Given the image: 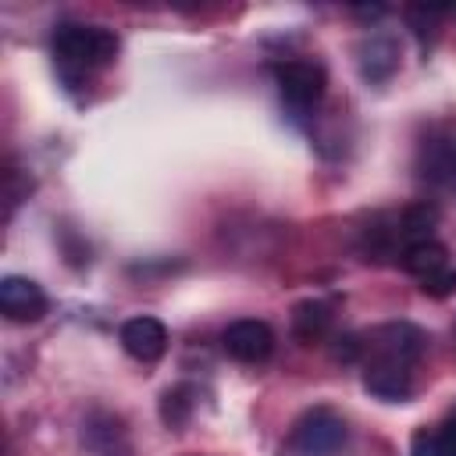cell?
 Masks as SVG:
<instances>
[{
    "label": "cell",
    "mask_w": 456,
    "mask_h": 456,
    "mask_svg": "<svg viewBox=\"0 0 456 456\" xmlns=\"http://www.w3.org/2000/svg\"><path fill=\"white\" fill-rule=\"evenodd\" d=\"M121 43L103 25H61L53 32V57L64 71H96L118 57Z\"/></svg>",
    "instance_id": "6da1fadb"
},
{
    "label": "cell",
    "mask_w": 456,
    "mask_h": 456,
    "mask_svg": "<svg viewBox=\"0 0 456 456\" xmlns=\"http://www.w3.org/2000/svg\"><path fill=\"white\" fill-rule=\"evenodd\" d=\"M349 442V428L342 413L331 406H314L306 410L292 431H289V452L292 456H338Z\"/></svg>",
    "instance_id": "7a4b0ae2"
},
{
    "label": "cell",
    "mask_w": 456,
    "mask_h": 456,
    "mask_svg": "<svg viewBox=\"0 0 456 456\" xmlns=\"http://www.w3.org/2000/svg\"><path fill=\"white\" fill-rule=\"evenodd\" d=\"M363 388L385 403H403L413 392V363L399 356H381L367 353L363 360Z\"/></svg>",
    "instance_id": "3957f363"
},
{
    "label": "cell",
    "mask_w": 456,
    "mask_h": 456,
    "mask_svg": "<svg viewBox=\"0 0 456 456\" xmlns=\"http://www.w3.org/2000/svg\"><path fill=\"white\" fill-rule=\"evenodd\" d=\"M274 82H278V93H281V100L289 107L306 110V107H317L321 103L324 86H328V75L314 61H285V64L274 68Z\"/></svg>",
    "instance_id": "277c9868"
},
{
    "label": "cell",
    "mask_w": 456,
    "mask_h": 456,
    "mask_svg": "<svg viewBox=\"0 0 456 456\" xmlns=\"http://www.w3.org/2000/svg\"><path fill=\"white\" fill-rule=\"evenodd\" d=\"M221 346L239 363H264L274 353V331L256 317H242L221 331Z\"/></svg>",
    "instance_id": "5b68a950"
},
{
    "label": "cell",
    "mask_w": 456,
    "mask_h": 456,
    "mask_svg": "<svg viewBox=\"0 0 456 456\" xmlns=\"http://www.w3.org/2000/svg\"><path fill=\"white\" fill-rule=\"evenodd\" d=\"M46 310H50V299H46V292L32 278L7 274L0 281V314L7 321H14V324H36Z\"/></svg>",
    "instance_id": "8992f818"
},
{
    "label": "cell",
    "mask_w": 456,
    "mask_h": 456,
    "mask_svg": "<svg viewBox=\"0 0 456 456\" xmlns=\"http://www.w3.org/2000/svg\"><path fill=\"white\" fill-rule=\"evenodd\" d=\"M121 346L139 363H157L167 349V328L157 317H132L121 324Z\"/></svg>",
    "instance_id": "52a82bcc"
},
{
    "label": "cell",
    "mask_w": 456,
    "mask_h": 456,
    "mask_svg": "<svg viewBox=\"0 0 456 456\" xmlns=\"http://www.w3.org/2000/svg\"><path fill=\"white\" fill-rule=\"evenodd\" d=\"M356 53H360L356 61H360V71L367 82H385L399 68V46L392 36H367Z\"/></svg>",
    "instance_id": "ba28073f"
},
{
    "label": "cell",
    "mask_w": 456,
    "mask_h": 456,
    "mask_svg": "<svg viewBox=\"0 0 456 456\" xmlns=\"http://www.w3.org/2000/svg\"><path fill=\"white\" fill-rule=\"evenodd\" d=\"M86 442L96 456H128V435L110 413H93L86 420Z\"/></svg>",
    "instance_id": "9c48e42d"
},
{
    "label": "cell",
    "mask_w": 456,
    "mask_h": 456,
    "mask_svg": "<svg viewBox=\"0 0 456 456\" xmlns=\"http://www.w3.org/2000/svg\"><path fill=\"white\" fill-rule=\"evenodd\" d=\"M399 264H403V271H406V274H413V278L428 281L431 274H438V271H445V267H449V253H445V246H442V242L424 239V242L406 246V249H403V256H399Z\"/></svg>",
    "instance_id": "30bf717a"
},
{
    "label": "cell",
    "mask_w": 456,
    "mask_h": 456,
    "mask_svg": "<svg viewBox=\"0 0 456 456\" xmlns=\"http://www.w3.org/2000/svg\"><path fill=\"white\" fill-rule=\"evenodd\" d=\"M328 328H331V306L328 303H321V299L296 303V310H292V335L299 342H306V346L321 342L328 335Z\"/></svg>",
    "instance_id": "8fae6325"
},
{
    "label": "cell",
    "mask_w": 456,
    "mask_h": 456,
    "mask_svg": "<svg viewBox=\"0 0 456 456\" xmlns=\"http://www.w3.org/2000/svg\"><path fill=\"white\" fill-rule=\"evenodd\" d=\"M189 413H192V388H189V385L167 388L164 399H160V417H164V424H167V428H178V424H185Z\"/></svg>",
    "instance_id": "7c38bea8"
},
{
    "label": "cell",
    "mask_w": 456,
    "mask_h": 456,
    "mask_svg": "<svg viewBox=\"0 0 456 456\" xmlns=\"http://www.w3.org/2000/svg\"><path fill=\"white\" fill-rule=\"evenodd\" d=\"M406 18H410V25H413L417 39H420V43H428V39L435 36V21L442 18V7H410V11H406Z\"/></svg>",
    "instance_id": "4fadbf2b"
},
{
    "label": "cell",
    "mask_w": 456,
    "mask_h": 456,
    "mask_svg": "<svg viewBox=\"0 0 456 456\" xmlns=\"http://www.w3.org/2000/svg\"><path fill=\"white\" fill-rule=\"evenodd\" d=\"M420 289H424V296H435V299L452 296L456 292V267H445V271L431 274L428 281H420Z\"/></svg>",
    "instance_id": "5bb4252c"
},
{
    "label": "cell",
    "mask_w": 456,
    "mask_h": 456,
    "mask_svg": "<svg viewBox=\"0 0 456 456\" xmlns=\"http://www.w3.org/2000/svg\"><path fill=\"white\" fill-rule=\"evenodd\" d=\"M410 456H445V452H442V442H438V431L420 428V431L413 435V442H410Z\"/></svg>",
    "instance_id": "9a60e30c"
},
{
    "label": "cell",
    "mask_w": 456,
    "mask_h": 456,
    "mask_svg": "<svg viewBox=\"0 0 456 456\" xmlns=\"http://www.w3.org/2000/svg\"><path fill=\"white\" fill-rule=\"evenodd\" d=\"M438 442H442V452L445 456H456V410L445 417V424L438 428Z\"/></svg>",
    "instance_id": "2e32d148"
},
{
    "label": "cell",
    "mask_w": 456,
    "mask_h": 456,
    "mask_svg": "<svg viewBox=\"0 0 456 456\" xmlns=\"http://www.w3.org/2000/svg\"><path fill=\"white\" fill-rule=\"evenodd\" d=\"M356 14H363V18H378V14H385V7H356Z\"/></svg>",
    "instance_id": "e0dca14e"
},
{
    "label": "cell",
    "mask_w": 456,
    "mask_h": 456,
    "mask_svg": "<svg viewBox=\"0 0 456 456\" xmlns=\"http://www.w3.org/2000/svg\"><path fill=\"white\" fill-rule=\"evenodd\" d=\"M449 189H456V167H452V182H449Z\"/></svg>",
    "instance_id": "ac0fdd59"
}]
</instances>
